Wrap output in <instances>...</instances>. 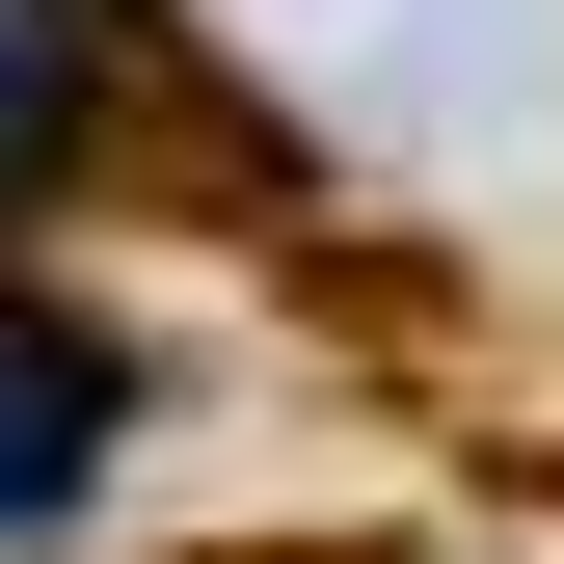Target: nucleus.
<instances>
[{
  "label": "nucleus",
  "instance_id": "1",
  "mask_svg": "<svg viewBox=\"0 0 564 564\" xmlns=\"http://www.w3.org/2000/svg\"><path fill=\"white\" fill-rule=\"evenodd\" d=\"M108 431H134V349H108L82 296H28V269H0V538H28V511H82Z\"/></svg>",
  "mask_w": 564,
  "mask_h": 564
},
{
  "label": "nucleus",
  "instance_id": "2",
  "mask_svg": "<svg viewBox=\"0 0 564 564\" xmlns=\"http://www.w3.org/2000/svg\"><path fill=\"white\" fill-rule=\"evenodd\" d=\"M82 134H108V0H0V216H54Z\"/></svg>",
  "mask_w": 564,
  "mask_h": 564
}]
</instances>
